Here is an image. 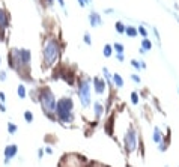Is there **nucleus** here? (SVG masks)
<instances>
[{
  "instance_id": "5701e85b",
  "label": "nucleus",
  "mask_w": 179,
  "mask_h": 167,
  "mask_svg": "<svg viewBox=\"0 0 179 167\" xmlns=\"http://www.w3.org/2000/svg\"><path fill=\"white\" fill-rule=\"evenodd\" d=\"M83 39H85V42H86L88 45H90V44H92V41H90V35H89V33H85V38H83Z\"/></svg>"
},
{
  "instance_id": "7ed1b4c3",
  "label": "nucleus",
  "mask_w": 179,
  "mask_h": 167,
  "mask_svg": "<svg viewBox=\"0 0 179 167\" xmlns=\"http://www.w3.org/2000/svg\"><path fill=\"white\" fill-rule=\"evenodd\" d=\"M36 101L41 102L45 115L54 113V110H56V102H57V101L54 99V95H53V92H51L48 87H44V89L39 90V95H38V99H36Z\"/></svg>"
},
{
  "instance_id": "dca6fc26",
  "label": "nucleus",
  "mask_w": 179,
  "mask_h": 167,
  "mask_svg": "<svg viewBox=\"0 0 179 167\" xmlns=\"http://www.w3.org/2000/svg\"><path fill=\"white\" fill-rule=\"evenodd\" d=\"M111 54H113V47L107 44V45L104 47V56H105V57H110Z\"/></svg>"
},
{
  "instance_id": "c85d7f7f",
  "label": "nucleus",
  "mask_w": 179,
  "mask_h": 167,
  "mask_svg": "<svg viewBox=\"0 0 179 167\" xmlns=\"http://www.w3.org/2000/svg\"><path fill=\"white\" fill-rule=\"evenodd\" d=\"M118 60L122 62V60H124V54H118Z\"/></svg>"
},
{
  "instance_id": "f3484780",
  "label": "nucleus",
  "mask_w": 179,
  "mask_h": 167,
  "mask_svg": "<svg viewBox=\"0 0 179 167\" xmlns=\"http://www.w3.org/2000/svg\"><path fill=\"white\" fill-rule=\"evenodd\" d=\"M113 48L118 51V54H124V45H122V44H119V42H118V44H114V45H113Z\"/></svg>"
},
{
  "instance_id": "2f4dec72",
  "label": "nucleus",
  "mask_w": 179,
  "mask_h": 167,
  "mask_svg": "<svg viewBox=\"0 0 179 167\" xmlns=\"http://www.w3.org/2000/svg\"><path fill=\"white\" fill-rule=\"evenodd\" d=\"M0 63H2V57H0Z\"/></svg>"
},
{
  "instance_id": "20e7f679",
  "label": "nucleus",
  "mask_w": 179,
  "mask_h": 167,
  "mask_svg": "<svg viewBox=\"0 0 179 167\" xmlns=\"http://www.w3.org/2000/svg\"><path fill=\"white\" fill-rule=\"evenodd\" d=\"M78 96H80V101L85 107H89L90 104V86L89 82L83 80L80 82V86H78Z\"/></svg>"
},
{
  "instance_id": "b1692460",
  "label": "nucleus",
  "mask_w": 179,
  "mask_h": 167,
  "mask_svg": "<svg viewBox=\"0 0 179 167\" xmlns=\"http://www.w3.org/2000/svg\"><path fill=\"white\" fill-rule=\"evenodd\" d=\"M131 65H133L134 68H137V69H140V68H141V65H140V62H137V60H133V62H131Z\"/></svg>"
},
{
  "instance_id": "f8f14e48",
  "label": "nucleus",
  "mask_w": 179,
  "mask_h": 167,
  "mask_svg": "<svg viewBox=\"0 0 179 167\" xmlns=\"http://www.w3.org/2000/svg\"><path fill=\"white\" fill-rule=\"evenodd\" d=\"M125 33H127L128 36H131V38H133V36H137V33H138V32H137V29H135V27H133V26H128V27H125Z\"/></svg>"
},
{
  "instance_id": "6e6552de",
  "label": "nucleus",
  "mask_w": 179,
  "mask_h": 167,
  "mask_svg": "<svg viewBox=\"0 0 179 167\" xmlns=\"http://www.w3.org/2000/svg\"><path fill=\"white\" fill-rule=\"evenodd\" d=\"M9 26V15L5 9H0V29H6Z\"/></svg>"
},
{
  "instance_id": "1a4fd4ad",
  "label": "nucleus",
  "mask_w": 179,
  "mask_h": 167,
  "mask_svg": "<svg viewBox=\"0 0 179 167\" xmlns=\"http://www.w3.org/2000/svg\"><path fill=\"white\" fill-rule=\"evenodd\" d=\"M102 21H101V17L96 14V12H92L90 14V24H92V27H96V26H99Z\"/></svg>"
},
{
  "instance_id": "6ab92c4d",
  "label": "nucleus",
  "mask_w": 179,
  "mask_h": 167,
  "mask_svg": "<svg viewBox=\"0 0 179 167\" xmlns=\"http://www.w3.org/2000/svg\"><path fill=\"white\" fill-rule=\"evenodd\" d=\"M24 119H26V121L30 124V122L33 121V115H32L30 112H24Z\"/></svg>"
},
{
  "instance_id": "a878e982",
  "label": "nucleus",
  "mask_w": 179,
  "mask_h": 167,
  "mask_svg": "<svg viewBox=\"0 0 179 167\" xmlns=\"http://www.w3.org/2000/svg\"><path fill=\"white\" fill-rule=\"evenodd\" d=\"M0 80H2V82L6 80V72H5V71H0Z\"/></svg>"
},
{
  "instance_id": "4468645a",
  "label": "nucleus",
  "mask_w": 179,
  "mask_h": 167,
  "mask_svg": "<svg viewBox=\"0 0 179 167\" xmlns=\"http://www.w3.org/2000/svg\"><path fill=\"white\" fill-rule=\"evenodd\" d=\"M141 47H143V50H141V51L144 53V50H151V48H152V42L149 41L148 38H144V39L141 41Z\"/></svg>"
},
{
  "instance_id": "39448f33",
  "label": "nucleus",
  "mask_w": 179,
  "mask_h": 167,
  "mask_svg": "<svg viewBox=\"0 0 179 167\" xmlns=\"http://www.w3.org/2000/svg\"><path fill=\"white\" fill-rule=\"evenodd\" d=\"M124 142H125V148L128 152H133L137 148V135H135V129L134 128H130L124 137Z\"/></svg>"
},
{
  "instance_id": "ddd939ff",
  "label": "nucleus",
  "mask_w": 179,
  "mask_h": 167,
  "mask_svg": "<svg viewBox=\"0 0 179 167\" xmlns=\"http://www.w3.org/2000/svg\"><path fill=\"white\" fill-rule=\"evenodd\" d=\"M113 80H114V84L118 87H122L124 86V78L119 75V74H113Z\"/></svg>"
},
{
  "instance_id": "7c9ffc66",
  "label": "nucleus",
  "mask_w": 179,
  "mask_h": 167,
  "mask_svg": "<svg viewBox=\"0 0 179 167\" xmlns=\"http://www.w3.org/2000/svg\"><path fill=\"white\" fill-rule=\"evenodd\" d=\"M47 2H48V3H51V2H53V0H47Z\"/></svg>"
},
{
  "instance_id": "f257e3e1",
  "label": "nucleus",
  "mask_w": 179,
  "mask_h": 167,
  "mask_svg": "<svg viewBox=\"0 0 179 167\" xmlns=\"http://www.w3.org/2000/svg\"><path fill=\"white\" fill-rule=\"evenodd\" d=\"M72 109H74V101L71 99V98H68V96H65V98H60L57 102H56V110H54V113H56V116H57V119L60 121V122H71L72 119H74V116H72Z\"/></svg>"
},
{
  "instance_id": "423d86ee",
  "label": "nucleus",
  "mask_w": 179,
  "mask_h": 167,
  "mask_svg": "<svg viewBox=\"0 0 179 167\" xmlns=\"http://www.w3.org/2000/svg\"><path fill=\"white\" fill-rule=\"evenodd\" d=\"M18 152V146L17 145H8L6 149H5V163L8 164L11 161V158H14Z\"/></svg>"
},
{
  "instance_id": "9b49d317",
  "label": "nucleus",
  "mask_w": 179,
  "mask_h": 167,
  "mask_svg": "<svg viewBox=\"0 0 179 167\" xmlns=\"http://www.w3.org/2000/svg\"><path fill=\"white\" fill-rule=\"evenodd\" d=\"M161 140H163V134H161L160 128H155L154 129V142L155 143H161Z\"/></svg>"
},
{
  "instance_id": "cd10ccee",
  "label": "nucleus",
  "mask_w": 179,
  "mask_h": 167,
  "mask_svg": "<svg viewBox=\"0 0 179 167\" xmlns=\"http://www.w3.org/2000/svg\"><path fill=\"white\" fill-rule=\"evenodd\" d=\"M0 112H2V113H5V112H6V107L3 105V102L0 104Z\"/></svg>"
},
{
  "instance_id": "c756f323",
  "label": "nucleus",
  "mask_w": 179,
  "mask_h": 167,
  "mask_svg": "<svg viewBox=\"0 0 179 167\" xmlns=\"http://www.w3.org/2000/svg\"><path fill=\"white\" fill-rule=\"evenodd\" d=\"M45 152H47V154H53V151H51L50 148H47V149H45Z\"/></svg>"
},
{
  "instance_id": "bb28decb",
  "label": "nucleus",
  "mask_w": 179,
  "mask_h": 167,
  "mask_svg": "<svg viewBox=\"0 0 179 167\" xmlns=\"http://www.w3.org/2000/svg\"><path fill=\"white\" fill-rule=\"evenodd\" d=\"M0 101H2V102H5V101H6V99H5V93H3V92H0Z\"/></svg>"
},
{
  "instance_id": "f03ea898",
  "label": "nucleus",
  "mask_w": 179,
  "mask_h": 167,
  "mask_svg": "<svg viewBox=\"0 0 179 167\" xmlns=\"http://www.w3.org/2000/svg\"><path fill=\"white\" fill-rule=\"evenodd\" d=\"M42 56H44L45 66H53L56 63V60L59 59V56H60V44H59V41L54 39V38H48L44 45Z\"/></svg>"
},
{
  "instance_id": "0eeeda50",
  "label": "nucleus",
  "mask_w": 179,
  "mask_h": 167,
  "mask_svg": "<svg viewBox=\"0 0 179 167\" xmlns=\"http://www.w3.org/2000/svg\"><path fill=\"white\" fill-rule=\"evenodd\" d=\"M93 86H95V92L96 93H104V90H105V82L102 80V78H99V77H96V78H93Z\"/></svg>"
},
{
  "instance_id": "412c9836",
  "label": "nucleus",
  "mask_w": 179,
  "mask_h": 167,
  "mask_svg": "<svg viewBox=\"0 0 179 167\" xmlns=\"http://www.w3.org/2000/svg\"><path fill=\"white\" fill-rule=\"evenodd\" d=\"M131 102H133V104H137V102H138V95H137V92H133V93H131Z\"/></svg>"
},
{
  "instance_id": "9d476101",
  "label": "nucleus",
  "mask_w": 179,
  "mask_h": 167,
  "mask_svg": "<svg viewBox=\"0 0 179 167\" xmlns=\"http://www.w3.org/2000/svg\"><path fill=\"white\" fill-rule=\"evenodd\" d=\"M93 109H95V118H96V119H99V118H101V115H102V112H104L102 104H101V102H95V104H93Z\"/></svg>"
},
{
  "instance_id": "4be33fe9",
  "label": "nucleus",
  "mask_w": 179,
  "mask_h": 167,
  "mask_svg": "<svg viewBox=\"0 0 179 167\" xmlns=\"http://www.w3.org/2000/svg\"><path fill=\"white\" fill-rule=\"evenodd\" d=\"M137 32H138L143 38H146V36H148V32H146V29H144V27H138V29H137Z\"/></svg>"
},
{
  "instance_id": "a211bd4d",
  "label": "nucleus",
  "mask_w": 179,
  "mask_h": 167,
  "mask_svg": "<svg viewBox=\"0 0 179 167\" xmlns=\"http://www.w3.org/2000/svg\"><path fill=\"white\" fill-rule=\"evenodd\" d=\"M116 30H118L119 33H125V26H124L121 21H118V23H116Z\"/></svg>"
},
{
  "instance_id": "aec40b11",
  "label": "nucleus",
  "mask_w": 179,
  "mask_h": 167,
  "mask_svg": "<svg viewBox=\"0 0 179 167\" xmlns=\"http://www.w3.org/2000/svg\"><path fill=\"white\" fill-rule=\"evenodd\" d=\"M17 131V125H14V124H8V132L9 134H14Z\"/></svg>"
},
{
  "instance_id": "2eb2a0df",
  "label": "nucleus",
  "mask_w": 179,
  "mask_h": 167,
  "mask_svg": "<svg viewBox=\"0 0 179 167\" xmlns=\"http://www.w3.org/2000/svg\"><path fill=\"white\" fill-rule=\"evenodd\" d=\"M17 92H18V96H20V98H24V96L27 95V90H26L24 84H20L18 89H17Z\"/></svg>"
},
{
  "instance_id": "393cba45",
  "label": "nucleus",
  "mask_w": 179,
  "mask_h": 167,
  "mask_svg": "<svg viewBox=\"0 0 179 167\" xmlns=\"http://www.w3.org/2000/svg\"><path fill=\"white\" fill-rule=\"evenodd\" d=\"M131 78H133V80H134L135 83H140V77H138V75H137V74H133V75H131Z\"/></svg>"
}]
</instances>
